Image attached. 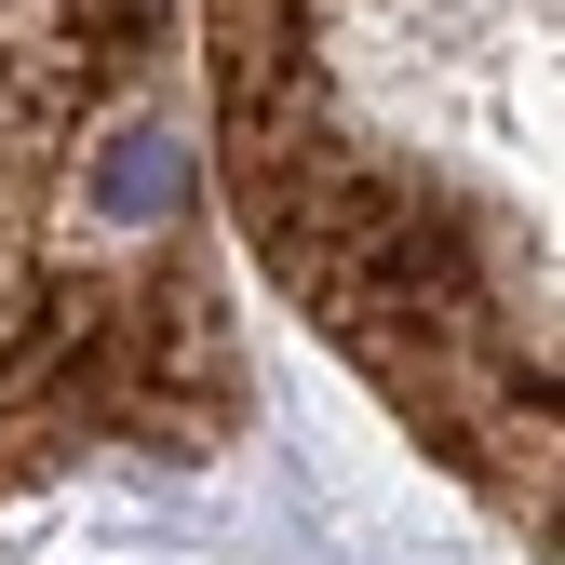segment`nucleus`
Instances as JSON below:
<instances>
[{
    "instance_id": "1",
    "label": "nucleus",
    "mask_w": 565,
    "mask_h": 565,
    "mask_svg": "<svg viewBox=\"0 0 565 565\" xmlns=\"http://www.w3.org/2000/svg\"><path fill=\"white\" fill-rule=\"evenodd\" d=\"M189 95L269 282L552 552V0H202Z\"/></svg>"
},
{
    "instance_id": "2",
    "label": "nucleus",
    "mask_w": 565,
    "mask_h": 565,
    "mask_svg": "<svg viewBox=\"0 0 565 565\" xmlns=\"http://www.w3.org/2000/svg\"><path fill=\"white\" fill-rule=\"evenodd\" d=\"M243 431L189 0H0V499Z\"/></svg>"
}]
</instances>
